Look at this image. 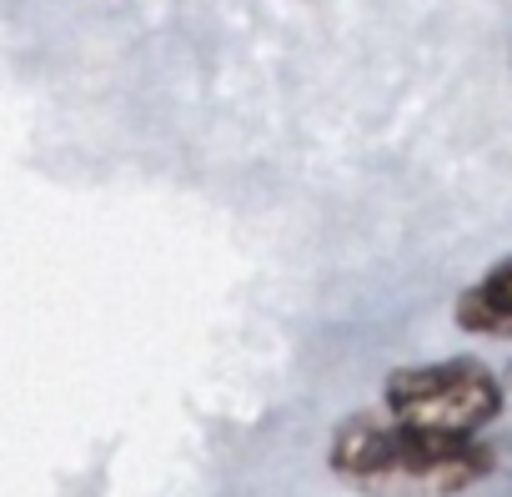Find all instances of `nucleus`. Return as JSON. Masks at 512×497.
Segmentation results:
<instances>
[{"mask_svg":"<svg viewBox=\"0 0 512 497\" xmlns=\"http://www.w3.org/2000/svg\"><path fill=\"white\" fill-rule=\"evenodd\" d=\"M327 467L367 497H452L492 472V447L422 432L387 412H357L332 432Z\"/></svg>","mask_w":512,"mask_h":497,"instance_id":"1","label":"nucleus"},{"mask_svg":"<svg viewBox=\"0 0 512 497\" xmlns=\"http://www.w3.org/2000/svg\"><path fill=\"white\" fill-rule=\"evenodd\" d=\"M457 327L472 337H512V257L487 267L452 307Z\"/></svg>","mask_w":512,"mask_h":497,"instance_id":"3","label":"nucleus"},{"mask_svg":"<svg viewBox=\"0 0 512 497\" xmlns=\"http://www.w3.org/2000/svg\"><path fill=\"white\" fill-rule=\"evenodd\" d=\"M382 402H387V417L407 427L442 432V437H477L502 412V382L482 362L452 357V362L392 372L382 387Z\"/></svg>","mask_w":512,"mask_h":497,"instance_id":"2","label":"nucleus"}]
</instances>
